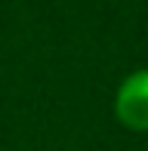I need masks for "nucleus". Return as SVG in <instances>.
Segmentation results:
<instances>
[{"mask_svg": "<svg viewBox=\"0 0 148 151\" xmlns=\"http://www.w3.org/2000/svg\"><path fill=\"white\" fill-rule=\"evenodd\" d=\"M114 120L130 133H148V68H136L117 83Z\"/></svg>", "mask_w": 148, "mask_h": 151, "instance_id": "nucleus-1", "label": "nucleus"}]
</instances>
